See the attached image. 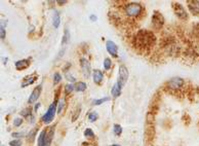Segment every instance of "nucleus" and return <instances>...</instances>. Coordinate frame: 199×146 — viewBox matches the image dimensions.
Instances as JSON below:
<instances>
[{"label":"nucleus","mask_w":199,"mask_h":146,"mask_svg":"<svg viewBox=\"0 0 199 146\" xmlns=\"http://www.w3.org/2000/svg\"><path fill=\"white\" fill-rule=\"evenodd\" d=\"M155 35L148 30H140L136 35V42L139 47H150L155 43Z\"/></svg>","instance_id":"nucleus-1"},{"label":"nucleus","mask_w":199,"mask_h":146,"mask_svg":"<svg viewBox=\"0 0 199 146\" xmlns=\"http://www.w3.org/2000/svg\"><path fill=\"white\" fill-rule=\"evenodd\" d=\"M54 135V127H48L42 130L38 136L37 145L38 146H51Z\"/></svg>","instance_id":"nucleus-2"},{"label":"nucleus","mask_w":199,"mask_h":146,"mask_svg":"<svg viewBox=\"0 0 199 146\" xmlns=\"http://www.w3.org/2000/svg\"><path fill=\"white\" fill-rule=\"evenodd\" d=\"M58 103H59V100H58V98H56L54 101L49 105L47 111L44 113L43 116L41 117V120L43 124L48 125L54 120V116H56V113H58Z\"/></svg>","instance_id":"nucleus-3"},{"label":"nucleus","mask_w":199,"mask_h":146,"mask_svg":"<svg viewBox=\"0 0 199 146\" xmlns=\"http://www.w3.org/2000/svg\"><path fill=\"white\" fill-rule=\"evenodd\" d=\"M143 6L142 4L138 3V2H129L124 7V11L128 17H138L143 14Z\"/></svg>","instance_id":"nucleus-4"},{"label":"nucleus","mask_w":199,"mask_h":146,"mask_svg":"<svg viewBox=\"0 0 199 146\" xmlns=\"http://www.w3.org/2000/svg\"><path fill=\"white\" fill-rule=\"evenodd\" d=\"M129 76V72L128 69L126 66L124 65H120L119 66V70H118V79H117V84H120L121 87H123V85L126 84Z\"/></svg>","instance_id":"nucleus-5"},{"label":"nucleus","mask_w":199,"mask_h":146,"mask_svg":"<svg viewBox=\"0 0 199 146\" xmlns=\"http://www.w3.org/2000/svg\"><path fill=\"white\" fill-rule=\"evenodd\" d=\"M173 11H175V14L176 16L179 17V19L181 20H184V21H186V20H188V12L185 9V7L182 5L181 3H179V2H176V3H173Z\"/></svg>","instance_id":"nucleus-6"},{"label":"nucleus","mask_w":199,"mask_h":146,"mask_svg":"<svg viewBox=\"0 0 199 146\" xmlns=\"http://www.w3.org/2000/svg\"><path fill=\"white\" fill-rule=\"evenodd\" d=\"M184 84H185V80L181 77H173L166 84L167 87L170 90H180L184 87Z\"/></svg>","instance_id":"nucleus-7"},{"label":"nucleus","mask_w":199,"mask_h":146,"mask_svg":"<svg viewBox=\"0 0 199 146\" xmlns=\"http://www.w3.org/2000/svg\"><path fill=\"white\" fill-rule=\"evenodd\" d=\"M152 25L155 29L159 30L164 25V17L159 11H155L152 16Z\"/></svg>","instance_id":"nucleus-8"},{"label":"nucleus","mask_w":199,"mask_h":146,"mask_svg":"<svg viewBox=\"0 0 199 146\" xmlns=\"http://www.w3.org/2000/svg\"><path fill=\"white\" fill-rule=\"evenodd\" d=\"M80 66H81V70H82V73H83L84 77L89 78V77H90V74H91V66H90L89 61L87 59H85V58H81Z\"/></svg>","instance_id":"nucleus-9"},{"label":"nucleus","mask_w":199,"mask_h":146,"mask_svg":"<svg viewBox=\"0 0 199 146\" xmlns=\"http://www.w3.org/2000/svg\"><path fill=\"white\" fill-rule=\"evenodd\" d=\"M106 49L112 57L117 58L118 57V46L116 45L115 42H113L112 40H108L106 42Z\"/></svg>","instance_id":"nucleus-10"},{"label":"nucleus","mask_w":199,"mask_h":146,"mask_svg":"<svg viewBox=\"0 0 199 146\" xmlns=\"http://www.w3.org/2000/svg\"><path fill=\"white\" fill-rule=\"evenodd\" d=\"M41 90H42V85L39 84L32 90L31 95L29 96V99H28V103L29 104H33L34 102H36L38 100V98L40 97V94H41Z\"/></svg>","instance_id":"nucleus-11"},{"label":"nucleus","mask_w":199,"mask_h":146,"mask_svg":"<svg viewBox=\"0 0 199 146\" xmlns=\"http://www.w3.org/2000/svg\"><path fill=\"white\" fill-rule=\"evenodd\" d=\"M188 8L190 12L194 16H197L199 14V1L198 0H191V1L187 2Z\"/></svg>","instance_id":"nucleus-12"},{"label":"nucleus","mask_w":199,"mask_h":146,"mask_svg":"<svg viewBox=\"0 0 199 146\" xmlns=\"http://www.w3.org/2000/svg\"><path fill=\"white\" fill-rule=\"evenodd\" d=\"M29 66H30V61L28 59L20 60V61H17L16 63H14V67H16V69L19 70V71L27 69Z\"/></svg>","instance_id":"nucleus-13"},{"label":"nucleus","mask_w":199,"mask_h":146,"mask_svg":"<svg viewBox=\"0 0 199 146\" xmlns=\"http://www.w3.org/2000/svg\"><path fill=\"white\" fill-rule=\"evenodd\" d=\"M93 79L94 84H100L104 80V73L99 69H94L93 71Z\"/></svg>","instance_id":"nucleus-14"},{"label":"nucleus","mask_w":199,"mask_h":146,"mask_svg":"<svg viewBox=\"0 0 199 146\" xmlns=\"http://www.w3.org/2000/svg\"><path fill=\"white\" fill-rule=\"evenodd\" d=\"M121 90H122V87L116 82L111 89V95L113 96V98H118L121 95Z\"/></svg>","instance_id":"nucleus-15"},{"label":"nucleus","mask_w":199,"mask_h":146,"mask_svg":"<svg viewBox=\"0 0 199 146\" xmlns=\"http://www.w3.org/2000/svg\"><path fill=\"white\" fill-rule=\"evenodd\" d=\"M60 24H61V16H60V12L58 11H54V16H53V26L56 29H58Z\"/></svg>","instance_id":"nucleus-16"},{"label":"nucleus","mask_w":199,"mask_h":146,"mask_svg":"<svg viewBox=\"0 0 199 146\" xmlns=\"http://www.w3.org/2000/svg\"><path fill=\"white\" fill-rule=\"evenodd\" d=\"M36 79H37V77L34 76V75H32V76H29V77H26V78L24 79L23 84H22V87H28V85L33 84L34 82H35Z\"/></svg>","instance_id":"nucleus-17"},{"label":"nucleus","mask_w":199,"mask_h":146,"mask_svg":"<svg viewBox=\"0 0 199 146\" xmlns=\"http://www.w3.org/2000/svg\"><path fill=\"white\" fill-rule=\"evenodd\" d=\"M37 132H38V128H35V129H33L29 132V134L27 135V137H26L27 141H28L29 143L34 142V140H35V138H36V135H37Z\"/></svg>","instance_id":"nucleus-18"},{"label":"nucleus","mask_w":199,"mask_h":146,"mask_svg":"<svg viewBox=\"0 0 199 146\" xmlns=\"http://www.w3.org/2000/svg\"><path fill=\"white\" fill-rule=\"evenodd\" d=\"M70 37H71L70 31H69V29L66 28V29H65V31H64V35H63V38H62L61 44H62V45H65V44L68 43V42L70 41Z\"/></svg>","instance_id":"nucleus-19"},{"label":"nucleus","mask_w":199,"mask_h":146,"mask_svg":"<svg viewBox=\"0 0 199 146\" xmlns=\"http://www.w3.org/2000/svg\"><path fill=\"white\" fill-rule=\"evenodd\" d=\"M74 87H75V90H76V92L81 93V92H84V90H86L87 85H86L85 82H83V81H78V82H76V84H75V85H74Z\"/></svg>","instance_id":"nucleus-20"},{"label":"nucleus","mask_w":199,"mask_h":146,"mask_svg":"<svg viewBox=\"0 0 199 146\" xmlns=\"http://www.w3.org/2000/svg\"><path fill=\"white\" fill-rule=\"evenodd\" d=\"M20 114L22 115L23 117H27L28 118L30 115H32V108L31 107H26L20 112Z\"/></svg>","instance_id":"nucleus-21"},{"label":"nucleus","mask_w":199,"mask_h":146,"mask_svg":"<svg viewBox=\"0 0 199 146\" xmlns=\"http://www.w3.org/2000/svg\"><path fill=\"white\" fill-rule=\"evenodd\" d=\"M65 105H66V100H65V98L63 99L59 100V103H58V114H61L62 111L64 110L65 108Z\"/></svg>","instance_id":"nucleus-22"},{"label":"nucleus","mask_w":199,"mask_h":146,"mask_svg":"<svg viewBox=\"0 0 199 146\" xmlns=\"http://www.w3.org/2000/svg\"><path fill=\"white\" fill-rule=\"evenodd\" d=\"M113 132L116 136H120L122 134V127L118 124H115L113 125Z\"/></svg>","instance_id":"nucleus-23"},{"label":"nucleus","mask_w":199,"mask_h":146,"mask_svg":"<svg viewBox=\"0 0 199 146\" xmlns=\"http://www.w3.org/2000/svg\"><path fill=\"white\" fill-rule=\"evenodd\" d=\"M103 65H104V69L105 70H110L112 67V61H111L110 58H105Z\"/></svg>","instance_id":"nucleus-24"},{"label":"nucleus","mask_w":199,"mask_h":146,"mask_svg":"<svg viewBox=\"0 0 199 146\" xmlns=\"http://www.w3.org/2000/svg\"><path fill=\"white\" fill-rule=\"evenodd\" d=\"M98 118H99V114L96 111H93L88 114V120L90 122H96V120H98Z\"/></svg>","instance_id":"nucleus-25"},{"label":"nucleus","mask_w":199,"mask_h":146,"mask_svg":"<svg viewBox=\"0 0 199 146\" xmlns=\"http://www.w3.org/2000/svg\"><path fill=\"white\" fill-rule=\"evenodd\" d=\"M110 100L109 97H105V98H101V99H98V100H93V105H102L104 104L105 102H108Z\"/></svg>","instance_id":"nucleus-26"},{"label":"nucleus","mask_w":199,"mask_h":146,"mask_svg":"<svg viewBox=\"0 0 199 146\" xmlns=\"http://www.w3.org/2000/svg\"><path fill=\"white\" fill-rule=\"evenodd\" d=\"M74 90H75V87H74V85H73V84H68L65 85V94H66V95L71 94V93L73 92Z\"/></svg>","instance_id":"nucleus-27"},{"label":"nucleus","mask_w":199,"mask_h":146,"mask_svg":"<svg viewBox=\"0 0 199 146\" xmlns=\"http://www.w3.org/2000/svg\"><path fill=\"white\" fill-rule=\"evenodd\" d=\"M84 137H86V138H94V133H93V131L91 130V129H86L85 131H84Z\"/></svg>","instance_id":"nucleus-28"},{"label":"nucleus","mask_w":199,"mask_h":146,"mask_svg":"<svg viewBox=\"0 0 199 146\" xmlns=\"http://www.w3.org/2000/svg\"><path fill=\"white\" fill-rule=\"evenodd\" d=\"M62 81V75L59 72H56L54 74V84H58Z\"/></svg>","instance_id":"nucleus-29"},{"label":"nucleus","mask_w":199,"mask_h":146,"mask_svg":"<svg viewBox=\"0 0 199 146\" xmlns=\"http://www.w3.org/2000/svg\"><path fill=\"white\" fill-rule=\"evenodd\" d=\"M6 37V31H5V28L3 27V25L1 24V26H0V38L1 40H4Z\"/></svg>","instance_id":"nucleus-30"},{"label":"nucleus","mask_w":199,"mask_h":146,"mask_svg":"<svg viewBox=\"0 0 199 146\" xmlns=\"http://www.w3.org/2000/svg\"><path fill=\"white\" fill-rule=\"evenodd\" d=\"M22 124H23V118L17 117V118H14V127H17V128L21 127Z\"/></svg>","instance_id":"nucleus-31"},{"label":"nucleus","mask_w":199,"mask_h":146,"mask_svg":"<svg viewBox=\"0 0 199 146\" xmlns=\"http://www.w3.org/2000/svg\"><path fill=\"white\" fill-rule=\"evenodd\" d=\"M9 145L11 146H22V140L20 139H14L9 142Z\"/></svg>","instance_id":"nucleus-32"},{"label":"nucleus","mask_w":199,"mask_h":146,"mask_svg":"<svg viewBox=\"0 0 199 146\" xmlns=\"http://www.w3.org/2000/svg\"><path fill=\"white\" fill-rule=\"evenodd\" d=\"M65 76H66L67 80H69V81H71V82H74V81H76V78H75V77H74V76H73V75L71 74V73H69V72H66V74H65Z\"/></svg>","instance_id":"nucleus-33"},{"label":"nucleus","mask_w":199,"mask_h":146,"mask_svg":"<svg viewBox=\"0 0 199 146\" xmlns=\"http://www.w3.org/2000/svg\"><path fill=\"white\" fill-rule=\"evenodd\" d=\"M12 137L17 138V139H19V138H22L25 136V133L24 132H16V133H12L11 134Z\"/></svg>","instance_id":"nucleus-34"},{"label":"nucleus","mask_w":199,"mask_h":146,"mask_svg":"<svg viewBox=\"0 0 199 146\" xmlns=\"http://www.w3.org/2000/svg\"><path fill=\"white\" fill-rule=\"evenodd\" d=\"M89 19H90V21H91V22H96V20H98V17L94 16V14H91V16L89 17Z\"/></svg>","instance_id":"nucleus-35"},{"label":"nucleus","mask_w":199,"mask_h":146,"mask_svg":"<svg viewBox=\"0 0 199 146\" xmlns=\"http://www.w3.org/2000/svg\"><path fill=\"white\" fill-rule=\"evenodd\" d=\"M28 119L30 120V124H34V120H35V118H34L33 115H30V116L28 117ZM28 120V122H29Z\"/></svg>","instance_id":"nucleus-36"},{"label":"nucleus","mask_w":199,"mask_h":146,"mask_svg":"<svg viewBox=\"0 0 199 146\" xmlns=\"http://www.w3.org/2000/svg\"><path fill=\"white\" fill-rule=\"evenodd\" d=\"M68 1H66V0H63V1H57V3L60 4V5H62V4H66Z\"/></svg>","instance_id":"nucleus-37"},{"label":"nucleus","mask_w":199,"mask_h":146,"mask_svg":"<svg viewBox=\"0 0 199 146\" xmlns=\"http://www.w3.org/2000/svg\"><path fill=\"white\" fill-rule=\"evenodd\" d=\"M39 107H40V103H37V104L35 105V107H34V110H35V111H37V110L39 109Z\"/></svg>","instance_id":"nucleus-38"},{"label":"nucleus","mask_w":199,"mask_h":146,"mask_svg":"<svg viewBox=\"0 0 199 146\" xmlns=\"http://www.w3.org/2000/svg\"><path fill=\"white\" fill-rule=\"evenodd\" d=\"M3 64H6V62H7V58H5V59H3Z\"/></svg>","instance_id":"nucleus-39"},{"label":"nucleus","mask_w":199,"mask_h":146,"mask_svg":"<svg viewBox=\"0 0 199 146\" xmlns=\"http://www.w3.org/2000/svg\"><path fill=\"white\" fill-rule=\"evenodd\" d=\"M111 146H119V145H117V144H113V145H111Z\"/></svg>","instance_id":"nucleus-40"}]
</instances>
